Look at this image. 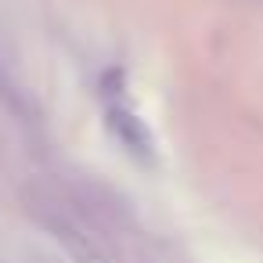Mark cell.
<instances>
[{"mask_svg":"<svg viewBox=\"0 0 263 263\" xmlns=\"http://www.w3.org/2000/svg\"><path fill=\"white\" fill-rule=\"evenodd\" d=\"M58 238H62V245L69 249L72 263H112V256H108L90 234H83V231L72 227V223H58Z\"/></svg>","mask_w":263,"mask_h":263,"instance_id":"7a4b0ae2","label":"cell"},{"mask_svg":"<svg viewBox=\"0 0 263 263\" xmlns=\"http://www.w3.org/2000/svg\"><path fill=\"white\" fill-rule=\"evenodd\" d=\"M108 126L119 134V141H123L134 155H144V159L152 155V134H148V130L141 126V119L130 116L126 108H112V112H108Z\"/></svg>","mask_w":263,"mask_h":263,"instance_id":"6da1fadb","label":"cell"}]
</instances>
